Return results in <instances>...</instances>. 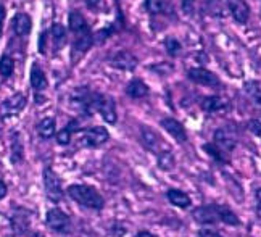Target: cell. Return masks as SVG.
<instances>
[{
  "mask_svg": "<svg viewBox=\"0 0 261 237\" xmlns=\"http://www.w3.org/2000/svg\"><path fill=\"white\" fill-rule=\"evenodd\" d=\"M52 39H54V45H55V50H60L65 44H66V28L63 24H60V23H55L52 26Z\"/></svg>",
  "mask_w": 261,
  "mask_h": 237,
  "instance_id": "obj_24",
  "label": "cell"
},
{
  "mask_svg": "<svg viewBox=\"0 0 261 237\" xmlns=\"http://www.w3.org/2000/svg\"><path fill=\"white\" fill-rule=\"evenodd\" d=\"M68 26L69 29L74 33V34H81V33H86V31H90L84 16L79 13V12H71L68 16Z\"/></svg>",
  "mask_w": 261,
  "mask_h": 237,
  "instance_id": "obj_23",
  "label": "cell"
},
{
  "mask_svg": "<svg viewBox=\"0 0 261 237\" xmlns=\"http://www.w3.org/2000/svg\"><path fill=\"white\" fill-rule=\"evenodd\" d=\"M31 29H33L31 16H29L28 13H23V12H19V13L15 15V18H13V31H15L16 36H19V37L29 36Z\"/></svg>",
  "mask_w": 261,
  "mask_h": 237,
  "instance_id": "obj_15",
  "label": "cell"
},
{
  "mask_svg": "<svg viewBox=\"0 0 261 237\" xmlns=\"http://www.w3.org/2000/svg\"><path fill=\"white\" fill-rule=\"evenodd\" d=\"M42 181H44V191L47 199L52 203H58L63 200L65 192H63V184L62 177H60L52 168L45 166L42 171Z\"/></svg>",
  "mask_w": 261,
  "mask_h": 237,
  "instance_id": "obj_3",
  "label": "cell"
},
{
  "mask_svg": "<svg viewBox=\"0 0 261 237\" xmlns=\"http://www.w3.org/2000/svg\"><path fill=\"white\" fill-rule=\"evenodd\" d=\"M247 129L255 136H261V121L259 120H250L247 123Z\"/></svg>",
  "mask_w": 261,
  "mask_h": 237,
  "instance_id": "obj_32",
  "label": "cell"
},
{
  "mask_svg": "<svg viewBox=\"0 0 261 237\" xmlns=\"http://www.w3.org/2000/svg\"><path fill=\"white\" fill-rule=\"evenodd\" d=\"M160 124H162L163 129L171 136L174 137V139L177 142H187V131H186V127L182 126V123L174 120V118H163L162 121H160Z\"/></svg>",
  "mask_w": 261,
  "mask_h": 237,
  "instance_id": "obj_11",
  "label": "cell"
},
{
  "mask_svg": "<svg viewBox=\"0 0 261 237\" xmlns=\"http://www.w3.org/2000/svg\"><path fill=\"white\" fill-rule=\"evenodd\" d=\"M180 8L184 15H192L195 10V0H180Z\"/></svg>",
  "mask_w": 261,
  "mask_h": 237,
  "instance_id": "obj_31",
  "label": "cell"
},
{
  "mask_svg": "<svg viewBox=\"0 0 261 237\" xmlns=\"http://www.w3.org/2000/svg\"><path fill=\"white\" fill-rule=\"evenodd\" d=\"M245 92L250 97V100L261 107V83L259 81H247L245 83Z\"/></svg>",
  "mask_w": 261,
  "mask_h": 237,
  "instance_id": "obj_25",
  "label": "cell"
},
{
  "mask_svg": "<svg viewBox=\"0 0 261 237\" xmlns=\"http://www.w3.org/2000/svg\"><path fill=\"white\" fill-rule=\"evenodd\" d=\"M165 48H166V52L171 55V57H176L180 52L182 45H180V42L177 41V39H174V37H166L165 39Z\"/></svg>",
  "mask_w": 261,
  "mask_h": 237,
  "instance_id": "obj_30",
  "label": "cell"
},
{
  "mask_svg": "<svg viewBox=\"0 0 261 237\" xmlns=\"http://www.w3.org/2000/svg\"><path fill=\"white\" fill-rule=\"evenodd\" d=\"M136 237H156V235L152 234L150 231H139V232L136 234Z\"/></svg>",
  "mask_w": 261,
  "mask_h": 237,
  "instance_id": "obj_36",
  "label": "cell"
},
{
  "mask_svg": "<svg viewBox=\"0 0 261 237\" xmlns=\"http://www.w3.org/2000/svg\"><path fill=\"white\" fill-rule=\"evenodd\" d=\"M36 129H37V134H39L41 139H44V141L52 139V137H55V134H57V121H55V118H52V116L44 118V120L39 121Z\"/></svg>",
  "mask_w": 261,
  "mask_h": 237,
  "instance_id": "obj_19",
  "label": "cell"
},
{
  "mask_svg": "<svg viewBox=\"0 0 261 237\" xmlns=\"http://www.w3.org/2000/svg\"><path fill=\"white\" fill-rule=\"evenodd\" d=\"M110 66L116 68V70H123V71H133L136 70L137 66V58L127 52V50H121V52H116L112 58L108 60Z\"/></svg>",
  "mask_w": 261,
  "mask_h": 237,
  "instance_id": "obj_9",
  "label": "cell"
},
{
  "mask_svg": "<svg viewBox=\"0 0 261 237\" xmlns=\"http://www.w3.org/2000/svg\"><path fill=\"white\" fill-rule=\"evenodd\" d=\"M198 237H223V235L216 231H212V229H200Z\"/></svg>",
  "mask_w": 261,
  "mask_h": 237,
  "instance_id": "obj_33",
  "label": "cell"
},
{
  "mask_svg": "<svg viewBox=\"0 0 261 237\" xmlns=\"http://www.w3.org/2000/svg\"><path fill=\"white\" fill-rule=\"evenodd\" d=\"M200 107H202V110L206 112V113H219V112L227 110L229 102L224 100V98L219 97V95H208L202 100Z\"/></svg>",
  "mask_w": 261,
  "mask_h": 237,
  "instance_id": "obj_13",
  "label": "cell"
},
{
  "mask_svg": "<svg viewBox=\"0 0 261 237\" xmlns=\"http://www.w3.org/2000/svg\"><path fill=\"white\" fill-rule=\"evenodd\" d=\"M140 137H142V144H144V147L145 149H148L150 152H153V153H156V155H160L162 152H165V150H169L168 147L162 142V139L156 136V133L155 131H152V129H148V127H145V126H142V133H140Z\"/></svg>",
  "mask_w": 261,
  "mask_h": 237,
  "instance_id": "obj_10",
  "label": "cell"
},
{
  "mask_svg": "<svg viewBox=\"0 0 261 237\" xmlns=\"http://www.w3.org/2000/svg\"><path fill=\"white\" fill-rule=\"evenodd\" d=\"M144 7L150 15H160V13L165 12L166 2L165 0H145Z\"/></svg>",
  "mask_w": 261,
  "mask_h": 237,
  "instance_id": "obj_29",
  "label": "cell"
},
{
  "mask_svg": "<svg viewBox=\"0 0 261 237\" xmlns=\"http://www.w3.org/2000/svg\"><path fill=\"white\" fill-rule=\"evenodd\" d=\"M83 129H81V126H79V121L77 120H71L68 124H66V127H63L62 131H58L57 134H55V137H57V144L58 145H63V147H66V145H69L71 144V137H73V133H81Z\"/></svg>",
  "mask_w": 261,
  "mask_h": 237,
  "instance_id": "obj_16",
  "label": "cell"
},
{
  "mask_svg": "<svg viewBox=\"0 0 261 237\" xmlns=\"http://www.w3.org/2000/svg\"><path fill=\"white\" fill-rule=\"evenodd\" d=\"M203 150L213 158V160H216L218 163L221 165H226L227 163V158H226V152H223L219 149V147H216L213 142L212 144H205L203 145Z\"/></svg>",
  "mask_w": 261,
  "mask_h": 237,
  "instance_id": "obj_26",
  "label": "cell"
},
{
  "mask_svg": "<svg viewBox=\"0 0 261 237\" xmlns=\"http://www.w3.org/2000/svg\"><path fill=\"white\" fill-rule=\"evenodd\" d=\"M255 197H256V205H258V208L261 210V187H259V189H256Z\"/></svg>",
  "mask_w": 261,
  "mask_h": 237,
  "instance_id": "obj_37",
  "label": "cell"
},
{
  "mask_svg": "<svg viewBox=\"0 0 261 237\" xmlns=\"http://www.w3.org/2000/svg\"><path fill=\"white\" fill-rule=\"evenodd\" d=\"M23 160H24L23 141L19 137V133H13L12 144H10V162H12V165H19Z\"/></svg>",
  "mask_w": 261,
  "mask_h": 237,
  "instance_id": "obj_17",
  "label": "cell"
},
{
  "mask_svg": "<svg viewBox=\"0 0 261 237\" xmlns=\"http://www.w3.org/2000/svg\"><path fill=\"white\" fill-rule=\"evenodd\" d=\"M76 41L73 44V54L77 52V54H84L87 52L90 47L94 45V36L90 31H86V33H81V34H76Z\"/></svg>",
  "mask_w": 261,
  "mask_h": 237,
  "instance_id": "obj_22",
  "label": "cell"
},
{
  "mask_svg": "<svg viewBox=\"0 0 261 237\" xmlns=\"http://www.w3.org/2000/svg\"><path fill=\"white\" fill-rule=\"evenodd\" d=\"M195 223L198 224H215V223H224L227 226H239L240 220L239 216L224 205H202L192 212Z\"/></svg>",
  "mask_w": 261,
  "mask_h": 237,
  "instance_id": "obj_1",
  "label": "cell"
},
{
  "mask_svg": "<svg viewBox=\"0 0 261 237\" xmlns=\"http://www.w3.org/2000/svg\"><path fill=\"white\" fill-rule=\"evenodd\" d=\"M26 107V97L23 94H15L13 97L7 98V100L2 103V112L5 116H12V115H18L19 112Z\"/></svg>",
  "mask_w": 261,
  "mask_h": 237,
  "instance_id": "obj_14",
  "label": "cell"
},
{
  "mask_svg": "<svg viewBox=\"0 0 261 237\" xmlns=\"http://www.w3.org/2000/svg\"><path fill=\"white\" fill-rule=\"evenodd\" d=\"M45 224L47 228L58 234H69L71 231V218L60 208H50L45 215Z\"/></svg>",
  "mask_w": 261,
  "mask_h": 237,
  "instance_id": "obj_5",
  "label": "cell"
},
{
  "mask_svg": "<svg viewBox=\"0 0 261 237\" xmlns=\"http://www.w3.org/2000/svg\"><path fill=\"white\" fill-rule=\"evenodd\" d=\"M237 142H239L237 133L230 126L218 127V129L213 133V144L226 153L232 152L237 147Z\"/></svg>",
  "mask_w": 261,
  "mask_h": 237,
  "instance_id": "obj_7",
  "label": "cell"
},
{
  "mask_svg": "<svg viewBox=\"0 0 261 237\" xmlns=\"http://www.w3.org/2000/svg\"><path fill=\"white\" fill-rule=\"evenodd\" d=\"M166 199L177 208H190V205H192V199L180 189H168Z\"/></svg>",
  "mask_w": 261,
  "mask_h": 237,
  "instance_id": "obj_20",
  "label": "cell"
},
{
  "mask_svg": "<svg viewBox=\"0 0 261 237\" xmlns=\"http://www.w3.org/2000/svg\"><path fill=\"white\" fill-rule=\"evenodd\" d=\"M148 92H150L148 86L139 77L130 79L129 84L126 86V95L130 98H144L148 95Z\"/></svg>",
  "mask_w": 261,
  "mask_h": 237,
  "instance_id": "obj_18",
  "label": "cell"
},
{
  "mask_svg": "<svg viewBox=\"0 0 261 237\" xmlns=\"http://www.w3.org/2000/svg\"><path fill=\"white\" fill-rule=\"evenodd\" d=\"M7 192H8V189H7V184L0 179V200L2 199H5V195H7Z\"/></svg>",
  "mask_w": 261,
  "mask_h": 237,
  "instance_id": "obj_35",
  "label": "cell"
},
{
  "mask_svg": "<svg viewBox=\"0 0 261 237\" xmlns=\"http://www.w3.org/2000/svg\"><path fill=\"white\" fill-rule=\"evenodd\" d=\"M29 79H31V87L34 89L36 92H42V91H45L47 86H48L47 76H45V73L42 71V68L39 66L37 63L33 65V68H31V76H29Z\"/></svg>",
  "mask_w": 261,
  "mask_h": 237,
  "instance_id": "obj_21",
  "label": "cell"
},
{
  "mask_svg": "<svg viewBox=\"0 0 261 237\" xmlns=\"http://www.w3.org/2000/svg\"><path fill=\"white\" fill-rule=\"evenodd\" d=\"M29 237H45L42 232H39V231H36V232H31V234H29Z\"/></svg>",
  "mask_w": 261,
  "mask_h": 237,
  "instance_id": "obj_39",
  "label": "cell"
},
{
  "mask_svg": "<svg viewBox=\"0 0 261 237\" xmlns=\"http://www.w3.org/2000/svg\"><path fill=\"white\" fill-rule=\"evenodd\" d=\"M94 112L102 115V118L108 124H116L118 121L115 98L107 94H100V92L94 94Z\"/></svg>",
  "mask_w": 261,
  "mask_h": 237,
  "instance_id": "obj_4",
  "label": "cell"
},
{
  "mask_svg": "<svg viewBox=\"0 0 261 237\" xmlns=\"http://www.w3.org/2000/svg\"><path fill=\"white\" fill-rule=\"evenodd\" d=\"M66 194L69 195V199L74 200L81 206L92 210H103L105 206V199L94 186L87 184H71L66 187Z\"/></svg>",
  "mask_w": 261,
  "mask_h": 237,
  "instance_id": "obj_2",
  "label": "cell"
},
{
  "mask_svg": "<svg viewBox=\"0 0 261 237\" xmlns=\"http://www.w3.org/2000/svg\"><path fill=\"white\" fill-rule=\"evenodd\" d=\"M187 77L198 86L221 87V79L206 68H190V70H187Z\"/></svg>",
  "mask_w": 261,
  "mask_h": 237,
  "instance_id": "obj_8",
  "label": "cell"
},
{
  "mask_svg": "<svg viewBox=\"0 0 261 237\" xmlns=\"http://www.w3.org/2000/svg\"><path fill=\"white\" fill-rule=\"evenodd\" d=\"M5 7L4 5H0V36H2V31H4V23H5Z\"/></svg>",
  "mask_w": 261,
  "mask_h": 237,
  "instance_id": "obj_34",
  "label": "cell"
},
{
  "mask_svg": "<svg viewBox=\"0 0 261 237\" xmlns=\"http://www.w3.org/2000/svg\"><path fill=\"white\" fill-rule=\"evenodd\" d=\"M15 71V60L10 55L0 57V74L2 77H10Z\"/></svg>",
  "mask_w": 261,
  "mask_h": 237,
  "instance_id": "obj_28",
  "label": "cell"
},
{
  "mask_svg": "<svg viewBox=\"0 0 261 237\" xmlns=\"http://www.w3.org/2000/svg\"><path fill=\"white\" fill-rule=\"evenodd\" d=\"M86 2H87V5L89 7H92V8H95L98 4H100V0H86Z\"/></svg>",
  "mask_w": 261,
  "mask_h": 237,
  "instance_id": "obj_38",
  "label": "cell"
},
{
  "mask_svg": "<svg viewBox=\"0 0 261 237\" xmlns=\"http://www.w3.org/2000/svg\"><path fill=\"white\" fill-rule=\"evenodd\" d=\"M229 12L239 24H245L250 18V7L245 0H229Z\"/></svg>",
  "mask_w": 261,
  "mask_h": 237,
  "instance_id": "obj_12",
  "label": "cell"
},
{
  "mask_svg": "<svg viewBox=\"0 0 261 237\" xmlns=\"http://www.w3.org/2000/svg\"><path fill=\"white\" fill-rule=\"evenodd\" d=\"M158 166L165 171H173L174 166H176V160H174L173 153L169 150H165V152L160 153L158 155Z\"/></svg>",
  "mask_w": 261,
  "mask_h": 237,
  "instance_id": "obj_27",
  "label": "cell"
},
{
  "mask_svg": "<svg viewBox=\"0 0 261 237\" xmlns=\"http://www.w3.org/2000/svg\"><path fill=\"white\" fill-rule=\"evenodd\" d=\"M81 133L83 136L79 144L83 147H89V149H97V147L103 145L110 139V133L105 126H94L89 127V129H83Z\"/></svg>",
  "mask_w": 261,
  "mask_h": 237,
  "instance_id": "obj_6",
  "label": "cell"
}]
</instances>
